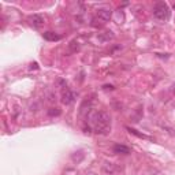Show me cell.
I'll return each mask as SVG.
<instances>
[{
	"mask_svg": "<svg viewBox=\"0 0 175 175\" xmlns=\"http://www.w3.org/2000/svg\"><path fill=\"white\" fill-rule=\"evenodd\" d=\"M93 129L97 134H107L111 130V118L104 111H97L92 116Z\"/></svg>",
	"mask_w": 175,
	"mask_h": 175,
	"instance_id": "obj_1",
	"label": "cell"
},
{
	"mask_svg": "<svg viewBox=\"0 0 175 175\" xmlns=\"http://www.w3.org/2000/svg\"><path fill=\"white\" fill-rule=\"evenodd\" d=\"M153 15L159 21H167L170 18V8L164 2H157L153 7Z\"/></svg>",
	"mask_w": 175,
	"mask_h": 175,
	"instance_id": "obj_2",
	"label": "cell"
},
{
	"mask_svg": "<svg viewBox=\"0 0 175 175\" xmlns=\"http://www.w3.org/2000/svg\"><path fill=\"white\" fill-rule=\"evenodd\" d=\"M111 17H112V11H111L110 8H106V7H103V8H99L97 10V13H96V17L93 18V22H100L101 25L104 23H107L110 19H111Z\"/></svg>",
	"mask_w": 175,
	"mask_h": 175,
	"instance_id": "obj_3",
	"label": "cell"
},
{
	"mask_svg": "<svg viewBox=\"0 0 175 175\" xmlns=\"http://www.w3.org/2000/svg\"><path fill=\"white\" fill-rule=\"evenodd\" d=\"M103 170H104V172H107L110 175H116L119 172H122V167L119 164H115V163H104Z\"/></svg>",
	"mask_w": 175,
	"mask_h": 175,
	"instance_id": "obj_4",
	"label": "cell"
},
{
	"mask_svg": "<svg viewBox=\"0 0 175 175\" xmlns=\"http://www.w3.org/2000/svg\"><path fill=\"white\" fill-rule=\"evenodd\" d=\"M75 99H77V95L73 90H69V89H66V90L63 92V95H62V103L66 104V106L74 103L75 101Z\"/></svg>",
	"mask_w": 175,
	"mask_h": 175,
	"instance_id": "obj_5",
	"label": "cell"
},
{
	"mask_svg": "<svg viewBox=\"0 0 175 175\" xmlns=\"http://www.w3.org/2000/svg\"><path fill=\"white\" fill-rule=\"evenodd\" d=\"M29 22H30L34 28H40V26L44 25V17L40 15V14H33V15L29 17Z\"/></svg>",
	"mask_w": 175,
	"mask_h": 175,
	"instance_id": "obj_6",
	"label": "cell"
},
{
	"mask_svg": "<svg viewBox=\"0 0 175 175\" xmlns=\"http://www.w3.org/2000/svg\"><path fill=\"white\" fill-rule=\"evenodd\" d=\"M97 39H99V41H101V43H108L110 40L115 39V36H114V33L111 30H104L101 33H99Z\"/></svg>",
	"mask_w": 175,
	"mask_h": 175,
	"instance_id": "obj_7",
	"label": "cell"
},
{
	"mask_svg": "<svg viewBox=\"0 0 175 175\" xmlns=\"http://www.w3.org/2000/svg\"><path fill=\"white\" fill-rule=\"evenodd\" d=\"M114 152L115 153H121V155H129L130 148L123 144H116V145H114Z\"/></svg>",
	"mask_w": 175,
	"mask_h": 175,
	"instance_id": "obj_8",
	"label": "cell"
},
{
	"mask_svg": "<svg viewBox=\"0 0 175 175\" xmlns=\"http://www.w3.org/2000/svg\"><path fill=\"white\" fill-rule=\"evenodd\" d=\"M43 36H44V39H45L47 41H59V40L62 39V37L59 34H56L55 32H45Z\"/></svg>",
	"mask_w": 175,
	"mask_h": 175,
	"instance_id": "obj_9",
	"label": "cell"
},
{
	"mask_svg": "<svg viewBox=\"0 0 175 175\" xmlns=\"http://www.w3.org/2000/svg\"><path fill=\"white\" fill-rule=\"evenodd\" d=\"M127 131H129L130 134H134V136H137V137H138V138H142V140H149V141H152V140H153V138H152V137L147 136V134H144V133H140L138 130H136V129L127 127Z\"/></svg>",
	"mask_w": 175,
	"mask_h": 175,
	"instance_id": "obj_10",
	"label": "cell"
},
{
	"mask_svg": "<svg viewBox=\"0 0 175 175\" xmlns=\"http://www.w3.org/2000/svg\"><path fill=\"white\" fill-rule=\"evenodd\" d=\"M78 49H80V44H78V41H75V40H74V41H71L69 44V51L71 52V54H74V52H77Z\"/></svg>",
	"mask_w": 175,
	"mask_h": 175,
	"instance_id": "obj_11",
	"label": "cell"
},
{
	"mask_svg": "<svg viewBox=\"0 0 175 175\" xmlns=\"http://www.w3.org/2000/svg\"><path fill=\"white\" fill-rule=\"evenodd\" d=\"M48 115H49V116H59V115H60V110L58 108H51L49 111H48Z\"/></svg>",
	"mask_w": 175,
	"mask_h": 175,
	"instance_id": "obj_12",
	"label": "cell"
},
{
	"mask_svg": "<svg viewBox=\"0 0 175 175\" xmlns=\"http://www.w3.org/2000/svg\"><path fill=\"white\" fill-rule=\"evenodd\" d=\"M174 8H175V6H174Z\"/></svg>",
	"mask_w": 175,
	"mask_h": 175,
	"instance_id": "obj_13",
	"label": "cell"
}]
</instances>
